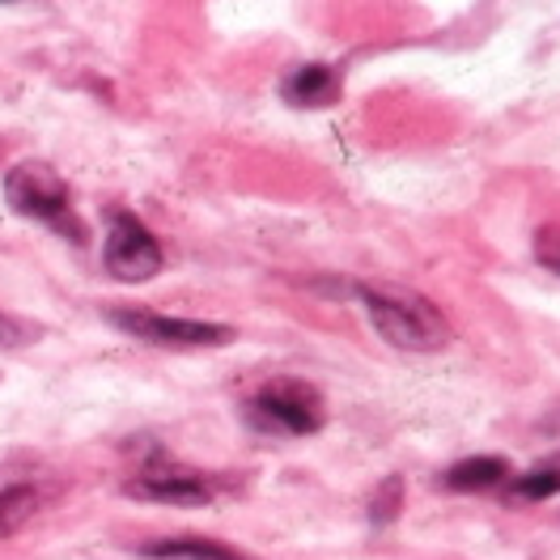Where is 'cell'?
I'll use <instances>...</instances> for the list:
<instances>
[{"label": "cell", "mask_w": 560, "mask_h": 560, "mask_svg": "<svg viewBox=\"0 0 560 560\" xmlns=\"http://www.w3.org/2000/svg\"><path fill=\"white\" fill-rule=\"evenodd\" d=\"M357 298L374 331L390 349L404 352H442L451 345V318L442 315L424 293L399 289V284H357Z\"/></svg>", "instance_id": "1"}, {"label": "cell", "mask_w": 560, "mask_h": 560, "mask_svg": "<svg viewBox=\"0 0 560 560\" xmlns=\"http://www.w3.org/2000/svg\"><path fill=\"white\" fill-rule=\"evenodd\" d=\"M31 340V331L18 323L13 315H0V349H18V345H26Z\"/></svg>", "instance_id": "14"}, {"label": "cell", "mask_w": 560, "mask_h": 560, "mask_svg": "<svg viewBox=\"0 0 560 560\" xmlns=\"http://www.w3.org/2000/svg\"><path fill=\"white\" fill-rule=\"evenodd\" d=\"M510 497L514 501H548L560 492V467H539V471H526V476H510Z\"/></svg>", "instance_id": "11"}, {"label": "cell", "mask_w": 560, "mask_h": 560, "mask_svg": "<svg viewBox=\"0 0 560 560\" xmlns=\"http://www.w3.org/2000/svg\"><path fill=\"white\" fill-rule=\"evenodd\" d=\"M4 200L9 209L18 217H31L38 225H51L60 230L65 238L81 243V225L72 217V196H69V183L60 178L56 166L47 162H18L9 175H4Z\"/></svg>", "instance_id": "2"}, {"label": "cell", "mask_w": 560, "mask_h": 560, "mask_svg": "<svg viewBox=\"0 0 560 560\" xmlns=\"http://www.w3.org/2000/svg\"><path fill=\"white\" fill-rule=\"evenodd\" d=\"M246 420L264 433L306 438V433L323 429V395L302 378H272L246 404Z\"/></svg>", "instance_id": "3"}, {"label": "cell", "mask_w": 560, "mask_h": 560, "mask_svg": "<svg viewBox=\"0 0 560 560\" xmlns=\"http://www.w3.org/2000/svg\"><path fill=\"white\" fill-rule=\"evenodd\" d=\"M124 492L137 501H162V505H209L217 497V480L209 471L183 467L175 458L158 455L153 463H144L137 476L124 480Z\"/></svg>", "instance_id": "6"}, {"label": "cell", "mask_w": 560, "mask_h": 560, "mask_svg": "<svg viewBox=\"0 0 560 560\" xmlns=\"http://www.w3.org/2000/svg\"><path fill=\"white\" fill-rule=\"evenodd\" d=\"M149 560H255L238 552L225 539H209V535H171V539H149L137 548Z\"/></svg>", "instance_id": "7"}, {"label": "cell", "mask_w": 560, "mask_h": 560, "mask_svg": "<svg viewBox=\"0 0 560 560\" xmlns=\"http://www.w3.org/2000/svg\"><path fill=\"white\" fill-rule=\"evenodd\" d=\"M535 255H539L548 268L560 272V230H544V234L535 238Z\"/></svg>", "instance_id": "13"}, {"label": "cell", "mask_w": 560, "mask_h": 560, "mask_svg": "<svg viewBox=\"0 0 560 560\" xmlns=\"http://www.w3.org/2000/svg\"><path fill=\"white\" fill-rule=\"evenodd\" d=\"M280 90L293 106H331L340 98V72L331 65H302L284 77Z\"/></svg>", "instance_id": "8"}, {"label": "cell", "mask_w": 560, "mask_h": 560, "mask_svg": "<svg viewBox=\"0 0 560 560\" xmlns=\"http://www.w3.org/2000/svg\"><path fill=\"white\" fill-rule=\"evenodd\" d=\"M0 4H9V0H0Z\"/></svg>", "instance_id": "15"}, {"label": "cell", "mask_w": 560, "mask_h": 560, "mask_svg": "<svg viewBox=\"0 0 560 560\" xmlns=\"http://www.w3.org/2000/svg\"><path fill=\"white\" fill-rule=\"evenodd\" d=\"M38 510V492L31 485H4L0 489V535H13L22 523H31Z\"/></svg>", "instance_id": "10"}, {"label": "cell", "mask_w": 560, "mask_h": 560, "mask_svg": "<svg viewBox=\"0 0 560 560\" xmlns=\"http://www.w3.org/2000/svg\"><path fill=\"white\" fill-rule=\"evenodd\" d=\"M399 510H404V480L399 476H386L383 485L374 489V497H370V523L374 526L395 523Z\"/></svg>", "instance_id": "12"}, {"label": "cell", "mask_w": 560, "mask_h": 560, "mask_svg": "<svg viewBox=\"0 0 560 560\" xmlns=\"http://www.w3.org/2000/svg\"><path fill=\"white\" fill-rule=\"evenodd\" d=\"M505 480H510V463L501 455L463 458V463H455V467L446 471V489H458V492H485V489L505 485Z\"/></svg>", "instance_id": "9"}, {"label": "cell", "mask_w": 560, "mask_h": 560, "mask_svg": "<svg viewBox=\"0 0 560 560\" xmlns=\"http://www.w3.org/2000/svg\"><path fill=\"white\" fill-rule=\"evenodd\" d=\"M162 243L153 238V230L132 217V212L115 209L110 212V230H106L103 246V268L124 284H140V280L162 272Z\"/></svg>", "instance_id": "5"}, {"label": "cell", "mask_w": 560, "mask_h": 560, "mask_svg": "<svg viewBox=\"0 0 560 560\" xmlns=\"http://www.w3.org/2000/svg\"><path fill=\"white\" fill-rule=\"evenodd\" d=\"M110 327L128 331L132 340L158 345V349H225L234 345V327L225 323H205V318H175L158 315V311H140V306H119L106 315Z\"/></svg>", "instance_id": "4"}]
</instances>
